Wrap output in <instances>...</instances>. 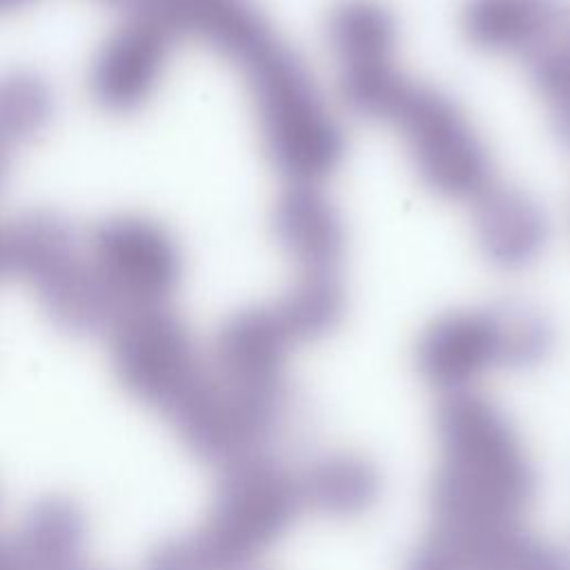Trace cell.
Returning <instances> with one entry per match:
<instances>
[{"label":"cell","mask_w":570,"mask_h":570,"mask_svg":"<svg viewBox=\"0 0 570 570\" xmlns=\"http://www.w3.org/2000/svg\"><path fill=\"white\" fill-rule=\"evenodd\" d=\"M441 465L430 505L436 530L479 532L523 525L537 474L508 416L481 392L443 394L436 410Z\"/></svg>","instance_id":"1"},{"label":"cell","mask_w":570,"mask_h":570,"mask_svg":"<svg viewBox=\"0 0 570 570\" xmlns=\"http://www.w3.org/2000/svg\"><path fill=\"white\" fill-rule=\"evenodd\" d=\"M220 470L205 523L154 546L142 570H247L303 510L296 474L265 452Z\"/></svg>","instance_id":"2"},{"label":"cell","mask_w":570,"mask_h":570,"mask_svg":"<svg viewBox=\"0 0 570 570\" xmlns=\"http://www.w3.org/2000/svg\"><path fill=\"white\" fill-rule=\"evenodd\" d=\"M265 154L287 185H323L343 163V125L305 60L276 36L243 67Z\"/></svg>","instance_id":"3"},{"label":"cell","mask_w":570,"mask_h":570,"mask_svg":"<svg viewBox=\"0 0 570 570\" xmlns=\"http://www.w3.org/2000/svg\"><path fill=\"white\" fill-rule=\"evenodd\" d=\"M387 122L401 134L419 180L434 196L472 203L497 183L483 134L443 89L410 82Z\"/></svg>","instance_id":"4"},{"label":"cell","mask_w":570,"mask_h":570,"mask_svg":"<svg viewBox=\"0 0 570 570\" xmlns=\"http://www.w3.org/2000/svg\"><path fill=\"white\" fill-rule=\"evenodd\" d=\"M341 102L358 118L387 122L407 85L396 65L399 20L381 0H338L325 18Z\"/></svg>","instance_id":"5"},{"label":"cell","mask_w":570,"mask_h":570,"mask_svg":"<svg viewBox=\"0 0 570 570\" xmlns=\"http://www.w3.org/2000/svg\"><path fill=\"white\" fill-rule=\"evenodd\" d=\"M107 334L120 385L165 416L203 374L205 354L169 305L125 312Z\"/></svg>","instance_id":"6"},{"label":"cell","mask_w":570,"mask_h":570,"mask_svg":"<svg viewBox=\"0 0 570 570\" xmlns=\"http://www.w3.org/2000/svg\"><path fill=\"white\" fill-rule=\"evenodd\" d=\"M85 252L118 316L169 305L185 272L176 236L142 214H116L100 220L85 238Z\"/></svg>","instance_id":"7"},{"label":"cell","mask_w":570,"mask_h":570,"mask_svg":"<svg viewBox=\"0 0 570 570\" xmlns=\"http://www.w3.org/2000/svg\"><path fill=\"white\" fill-rule=\"evenodd\" d=\"M419 374L443 394L472 390L494 367H510L508 301L459 307L432 318L416 341Z\"/></svg>","instance_id":"8"},{"label":"cell","mask_w":570,"mask_h":570,"mask_svg":"<svg viewBox=\"0 0 570 570\" xmlns=\"http://www.w3.org/2000/svg\"><path fill=\"white\" fill-rule=\"evenodd\" d=\"M176 33L154 13L131 9L89 65V94L109 114L142 109L163 82Z\"/></svg>","instance_id":"9"},{"label":"cell","mask_w":570,"mask_h":570,"mask_svg":"<svg viewBox=\"0 0 570 570\" xmlns=\"http://www.w3.org/2000/svg\"><path fill=\"white\" fill-rule=\"evenodd\" d=\"M294 345L274 305H254L220 323L205 354V367L236 387L287 394L285 363Z\"/></svg>","instance_id":"10"},{"label":"cell","mask_w":570,"mask_h":570,"mask_svg":"<svg viewBox=\"0 0 570 570\" xmlns=\"http://www.w3.org/2000/svg\"><path fill=\"white\" fill-rule=\"evenodd\" d=\"M470 205L474 245L488 265L499 272H523L541 258L550 240V220L530 191L497 180Z\"/></svg>","instance_id":"11"},{"label":"cell","mask_w":570,"mask_h":570,"mask_svg":"<svg viewBox=\"0 0 570 570\" xmlns=\"http://www.w3.org/2000/svg\"><path fill=\"white\" fill-rule=\"evenodd\" d=\"M272 227L296 274L341 272L347 225L323 185H285L274 205Z\"/></svg>","instance_id":"12"},{"label":"cell","mask_w":570,"mask_h":570,"mask_svg":"<svg viewBox=\"0 0 570 570\" xmlns=\"http://www.w3.org/2000/svg\"><path fill=\"white\" fill-rule=\"evenodd\" d=\"M176 38H196L232 65H245L278 33L249 0H142Z\"/></svg>","instance_id":"13"},{"label":"cell","mask_w":570,"mask_h":570,"mask_svg":"<svg viewBox=\"0 0 570 570\" xmlns=\"http://www.w3.org/2000/svg\"><path fill=\"white\" fill-rule=\"evenodd\" d=\"M568 18L559 0H463L459 31L481 53L530 60Z\"/></svg>","instance_id":"14"},{"label":"cell","mask_w":570,"mask_h":570,"mask_svg":"<svg viewBox=\"0 0 570 570\" xmlns=\"http://www.w3.org/2000/svg\"><path fill=\"white\" fill-rule=\"evenodd\" d=\"M85 256V240L73 223L53 209H29L0 229L2 276H13L42 292L69 274Z\"/></svg>","instance_id":"15"},{"label":"cell","mask_w":570,"mask_h":570,"mask_svg":"<svg viewBox=\"0 0 570 570\" xmlns=\"http://www.w3.org/2000/svg\"><path fill=\"white\" fill-rule=\"evenodd\" d=\"M20 570H82L87 514L67 497H45L29 505L9 537Z\"/></svg>","instance_id":"16"},{"label":"cell","mask_w":570,"mask_h":570,"mask_svg":"<svg viewBox=\"0 0 570 570\" xmlns=\"http://www.w3.org/2000/svg\"><path fill=\"white\" fill-rule=\"evenodd\" d=\"M303 510L332 517L365 512L379 497L376 468L358 454H325L294 472Z\"/></svg>","instance_id":"17"},{"label":"cell","mask_w":570,"mask_h":570,"mask_svg":"<svg viewBox=\"0 0 570 570\" xmlns=\"http://www.w3.org/2000/svg\"><path fill=\"white\" fill-rule=\"evenodd\" d=\"M272 305L296 345L323 338L338 327L347 309L343 276L341 272L296 274Z\"/></svg>","instance_id":"18"},{"label":"cell","mask_w":570,"mask_h":570,"mask_svg":"<svg viewBox=\"0 0 570 570\" xmlns=\"http://www.w3.org/2000/svg\"><path fill=\"white\" fill-rule=\"evenodd\" d=\"M53 111L56 96L42 73L22 67L0 73V145L9 151L38 138Z\"/></svg>","instance_id":"19"},{"label":"cell","mask_w":570,"mask_h":570,"mask_svg":"<svg viewBox=\"0 0 570 570\" xmlns=\"http://www.w3.org/2000/svg\"><path fill=\"white\" fill-rule=\"evenodd\" d=\"M530 80L554 136L570 147V18L530 60Z\"/></svg>","instance_id":"20"},{"label":"cell","mask_w":570,"mask_h":570,"mask_svg":"<svg viewBox=\"0 0 570 570\" xmlns=\"http://www.w3.org/2000/svg\"><path fill=\"white\" fill-rule=\"evenodd\" d=\"M0 570H20L11 539L4 534H0Z\"/></svg>","instance_id":"21"},{"label":"cell","mask_w":570,"mask_h":570,"mask_svg":"<svg viewBox=\"0 0 570 570\" xmlns=\"http://www.w3.org/2000/svg\"><path fill=\"white\" fill-rule=\"evenodd\" d=\"M9 165H11V151L4 145H0V191H2V187L7 183Z\"/></svg>","instance_id":"22"},{"label":"cell","mask_w":570,"mask_h":570,"mask_svg":"<svg viewBox=\"0 0 570 570\" xmlns=\"http://www.w3.org/2000/svg\"><path fill=\"white\" fill-rule=\"evenodd\" d=\"M33 0H0V16H7V13H13L27 4H31Z\"/></svg>","instance_id":"23"},{"label":"cell","mask_w":570,"mask_h":570,"mask_svg":"<svg viewBox=\"0 0 570 570\" xmlns=\"http://www.w3.org/2000/svg\"><path fill=\"white\" fill-rule=\"evenodd\" d=\"M102 2H109V4H118V7H129V9H136L142 0H102Z\"/></svg>","instance_id":"24"},{"label":"cell","mask_w":570,"mask_h":570,"mask_svg":"<svg viewBox=\"0 0 570 570\" xmlns=\"http://www.w3.org/2000/svg\"><path fill=\"white\" fill-rule=\"evenodd\" d=\"M0 276H2V258H0Z\"/></svg>","instance_id":"25"},{"label":"cell","mask_w":570,"mask_h":570,"mask_svg":"<svg viewBox=\"0 0 570 570\" xmlns=\"http://www.w3.org/2000/svg\"><path fill=\"white\" fill-rule=\"evenodd\" d=\"M82 570H96V568H87V566H85V568H82Z\"/></svg>","instance_id":"26"},{"label":"cell","mask_w":570,"mask_h":570,"mask_svg":"<svg viewBox=\"0 0 570 570\" xmlns=\"http://www.w3.org/2000/svg\"><path fill=\"white\" fill-rule=\"evenodd\" d=\"M247 570H256V568H254V566H252V568H247Z\"/></svg>","instance_id":"27"}]
</instances>
